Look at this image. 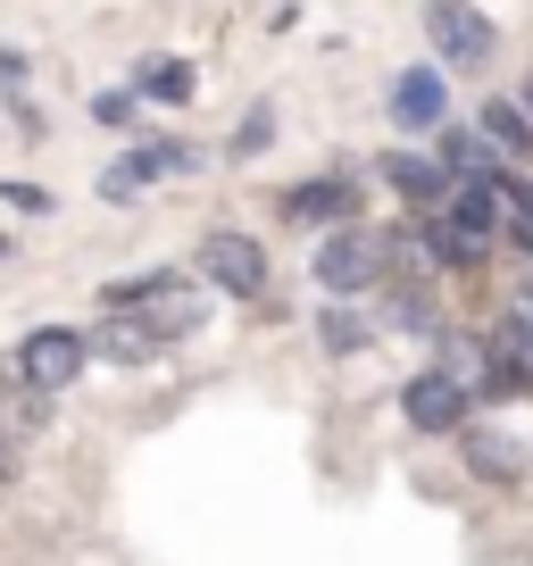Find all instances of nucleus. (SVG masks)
Returning <instances> with one entry per match:
<instances>
[{
  "instance_id": "obj_1",
  "label": "nucleus",
  "mask_w": 533,
  "mask_h": 566,
  "mask_svg": "<svg viewBox=\"0 0 533 566\" xmlns=\"http://www.w3.org/2000/svg\"><path fill=\"white\" fill-rule=\"evenodd\" d=\"M391 266H384V233L375 226H334L317 242V283L334 292V301H358V292H375Z\"/></svg>"
},
{
  "instance_id": "obj_2",
  "label": "nucleus",
  "mask_w": 533,
  "mask_h": 566,
  "mask_svg": "<svg viewBox=\"0 0 533 566\" xmlns=\"http://www.w3.org/2000/svg\"><path fill=\"white\" fill-rule=\"evenodd\" d=\"M84 358H92V342L75 334V325H34V334L18 342V358H9V375L51 400V391H67L75 375H84Z\"/></svg>"
},
{
  "instance_id": "obj_3",
  "label": "nucleus",
  "mask_w": 533,
  "mask_h": 566,
  "mask_svg": "<svg viewBox=\"0 0 533 566\" xmlns=\"http://www.w3.org/2000/svg\"><path fill=\"white\" fill-rule=\"evenodd\" d=\"M200 283H217V292H233V301H259V292H266V250H259V233L209 226V233H200Z\"/></svg>"
},
{
  "instance_id": "obj_4",
  "label": "nucleus",
  "mask_w": 533,
  "mask_h": 566,
  "mask_svg": "<svg viewBox=\"0 0 533 566\" xmlns=\"http://www.w3.org/2000/svg\"><path fill=\"white\" fill-rule=\"evenodd\" d=\"M426 34H433V59L442 67H492V18L475 0H426Z\"/></svg>"
},
{
  "instance_id": "obj_5",
  "label": "nucleus",
  "mask_w": 533,
  "mask_h": 566,
  "mask_svg": "<svg viewBox=\"0 0 533 566\" xmlns=\"http://www.w3.org/2000/svg\"><path fill=\"white\" fill-rule=\"evenodd\" d=\"M400 417H409L417 433H450V442H459L467 417H475V391H459L442 367H426V375H409V384H400Z\"/></svg>"
},
{
  "instance_id": "obj_6",
  "label": "nucleus",
  "mask_w": 533,
  "mask_h": 566,
  "mask_svg": "<svg viewBox=\"0 0 533 566\" xmlns=\"http://www.w3.org/2000/svg\"><path fill=\"white\" fill-rule=\"evenodd\" d=\"M384 108H391V125H400V134H442V125H450V84H442V67H400Z\"/></svg>"
},
{
  "instance_id": "obj_7",
  "label": "nucleus",
  "mask_w": 533,
  "mask_h": 566,
  "mask_svg": "<svg viewBox=\"0 0 533 566\" xmlns=\"http://www.w3.org/2000/svg\"><path fill=\"white\" fill-rule=\"evenodd\" d=\"M284 217L292 226H358V176H309V184H292L284 192Z\"/></svg>"
},
{
  "instance_id": "obj_8",
  "label": "nucleus",
  "mask_w": 533,
  "mask_h": 566,
  "mask_svg": "<svg viewBox=\"0 0 533 566\" xmlns=\"http://www.w3.org/2000/svg\"><path fill=\"white\" fill-rule=\"evenodd\" d=\"M483 209H492V242H509V250H533V184L516 176V167L483 176Z\"/></svg>"
},
{
  "instance_id": "obj_9",
  "label": "nucleus",
  "mask_w": 533,
  "mask_h": 566,
  "mask_svg": "<svg viewBox=\"0 0 533 566\" xmlns=\"http://www.w3.org/2000/svg\"><path fill=\"white\" fill-rule=\"evenodd\" d=\"M84 342H92V358H108V367H143V358L159 350V342H150V325L134 317V308H108Z\"/></svg>"
},
{
  "instance_id": "obj_10",
  "label": "nucleus",
  "mask_w": 533,
  "mask_h": 566,
  "mask_svg": "<svg viewBox=\"0 0 533 566\" xmlns=\"http://www.w3.org/2000/svg\"><path fill=\"white\" fill-rule=\"evenodd\" d=\"M459 450H467V467H475L483 483H509V475H525V442H516V433L467 424V433H459Z\"/></svg>"
},
{
  "instance_id": "obj_11",
  "label": "nucleus",
  "mask_w": 533,
  "mask_h": 566,
  "mask_svg": "<svg viewBox=\"0 0 533 566\" xmlns=\"http://www.w3.org/2000/svg\"><path fill=\"white\" fill-rule=\"evenodd\" d=\"M384 184H391L400 200H417V209H433V200H442V192H450L459 176H450L442 159H417V150H391V159H384Z\"/></svg>"
},
{
  "instance_id": "obj_12",
  "label": "nucleus",
  "mask_w": 533,
  "mask_h": 566,
  "mask_svg": "<svg viewBox=\"0 0 533 566\" xmlns=\"http://www.w3.org/2000/svg\"><path fill=\"white\" fill-rule=\"evenodd\" d=\"M433 367H442L459 391H483V384H492V342H475V334H433Z\"/></svg>"
},
{
  "instance_id": "obj_13",
  "label": "nucleus",
  "mask_w": 533,
  "mask_h": 566,
  "mask_svg": "<svg viewBox=\"0 0 533 566\" xmlns=\"http://www.w3.org/2000/svg\"><path fill=\"white\" fill-rule=\"evenodd\" d=\"M134 101L184 108V101H192V67H184V59H143V67H134Z\"/></svg>"
},
{
  "instance_id": "obj_14",
  "label": "nucleus",
  "mask_w": 533,
  "mask_h": 566,
  "mask_svg": "<svg viewBox=\"0 0 533 566\" xmlns=\"http://www.w3.org/2000/svg\"><path fill=\"white\" fill-rule=\"evenodd\" d=\"M483 142L500 159H533V117L516 101H483Z\"/></svg>"
},
{
  "instance_id": "obj_15",
  "label": "nucleus",
  "mask_w": 533,
  "mask_h": 566,
  "mask_svg": "<svg viewBox=\"0 0 533 566\" xmlns=\"http://www.w3.org/2000/svg\"><path fill=\"white\" fill-rule=\"evenodd\" d=\"M317 342H325L334 358H351V350H367V342H375V317H358L351 301H334V308L317 317Z\"/></svg>"
},
{
  "instance_id": "obj_16",
  "label": "nucleus",
  "mask_w": 533,
  "mask_h": 566,
  "mask_svg": "<svg viewBox=\"0 0 533 566\" xmlns=\"http://www.w3.org/2000/svg\"><path fill=\"white\" fill-rule=\"evenodd\" d=\"M143 192H150V167L134 159V150H125V159L101 176V200H117V209H125V200H143Z\"/></svg>"
},
{
  "instance_id": "obj_17",
  "label": "nucleus",
  "mask_w": 533,
  "mask_h": 566,
  "mask_svg": "<svg viewBox=\"0 0 533 566\" xmlns=\"http://www.w3.org/2000/svg\"><path fill=\"white\" fill-rule=\"evenodd\" d=\"M134 159H143L150 184H159V176H184V167H192V142H134Z\"/></svg>"
},
{
  "instance_id": "obj_18",
  "label": "nucleus",
  "mask_w": 533,
  "mask_h": 566,
  "mask_svg": "<svg viewBox=\"0 0 533 566\" xmlns=\"http://www.w3.org/2000/svg\"><path fill=\"white\" fill-rule=\"evenodd\" d=\"M266 142H275V108H250V117L242 125H233V159H259V150H266Z\"/></svg>"
},
{
  "instance_id": "obj_19",
  "label": "nucleus",
  "mask_w": 533,
  "mask_h": 566,
  "mask_svg": "<svg viewBox=\"0 0 533 566\" xmlns=\"http://www.w3.org/2000/svg\"><path fill=\"white\" fill-rule=\"evenodd\" d=\"M134 108H143V101H134V84H125V92H101L92 117H101V125H134Z\"/></svg>"
},
{
  "instance_id": "obj_20",
  "label": "nucleus",
  "mask_w": 533,
  "mask_h": 566,
  "mask_svg": "<svg viewBox=\"0 0 533 566\" xmlns=\"http://www.w3.org/2000/svg\"><path fill=\"white\" fill-rule=\"evenodd\" d=\"M0 200H9V209H25V217L51 209V192H42V184H0Z\"/></svg>"
},
{
  "instance_id": "obj_21",
  "label": "nucleus",
  "mask_w": 533,
  "mask_h": 566,
  "mask_svg": "<svg viewBox=\"0 0 533 566\" xmlns=\"http://www.w3.org/2000/svg\"><path fill=\"white\" fill-rule=\"evenodd\" d=\"M509 325H516V342H525V358H533V283L516 292V308H509Z\"/></svg>"
},
{
  "instance_id": "obj_22",
  "label": "nucleus",
  "mask_w": 533,
  "mask_h": 566,
  "mask_svg": "<svg viewBox=\"0 0 533 566\" xmlns=\"http://www.w3.org/2000/svg\"><path fill=\"white\" fill-rule=\"evenodd\" d=\"M0 475H18V450H9V442H0Z\"/></svg>"
},
{
  "instance_id": "obj_23",
  "label": "nucleus",
  "mask_w": 533,
  "mask_h": 566,
  "mask_svg": "<svg viewBox=\"0 0 533 566\" xmlns=\"http://www.w3.org/2000/svg\"><path fill=\"white\" fill-rule=\"evenodd\" d=\"M516 108H525V117H533V75H525V92H516Z\"/></svg>"
},
{
  "instance_id": "obj_24",
  "label": "nucleus",
  "mask_w": 533,
  "mask_h": 566,
  "mask_svg": "<svg viewBox=\"0 0 533 566\" xmlns=\"http://www.w3.org/2000/svg\"><path fill=\"white\" fill-rule=\"evenodd\" d=\"M0 400H9V375H0Z\"/></svg>"
}]
</instances>
